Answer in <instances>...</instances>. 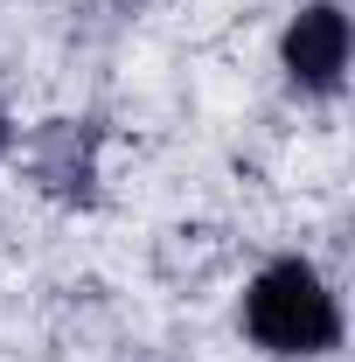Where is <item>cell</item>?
I'll use <instances>...</instances> for the list:
<instances>
[{"instance_id":"4","label":"cell","mask_w":355,"mask_h":362,"mask_svg":"<svg viewBox=\"0 0 355 362\" xmlns=\"http://www.w3.org/2000/svg\"><path fill=\"white\" fill-rule=\"evenodd\" d=\"M7 146H14V119H7V105H0V160H7Z\"/></svg>"},{"instance_id":"2","label":"cell","mask_w":355,"mask_h":362,"mask_svg":"<svg viewBox=\"0 0 355 362\" xmlns=\"http://www.w3.org/2000/svg\"><path fill=\"white\" fill-rule=\"evenodd\" d=\"M349 49H355L349 7L342 0H307L286 21V35H279L286 84L300 90V98H342V84H349Z\"/></svg>"},{"instance_id":"1","label":"cell","mask_w":355,"mask_h":362,"mask_svg":"<svg viewBox=\"0 0 355 362\" xmlns=\"http://www.w3.org/2000/svg\"><path fill=\"white\" fill-rule=\"evenodd\" d=\"M244 334L265 356H293V362L327 356V349H342V300L307 258H272L244 286Z\"/></svg>"},{"instance_id":"3","label":"cell","mask_w":355,"mask_h":362,"mask_svg":"<svg viewBox=\"0 0 355 362\" xmlns=\"http://www.w3.org/2000/svg\"><path fill=\"white\" fill-rule=\"evenodd\" d=\"M91 146H98V133H91V126L56 119V126L35 139V181H42L49 195H63V202H91V181H98Z\"/></svg>"}]
</instances>
